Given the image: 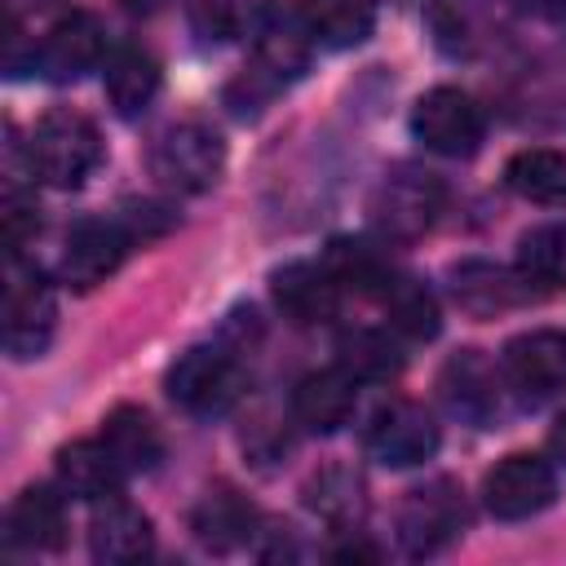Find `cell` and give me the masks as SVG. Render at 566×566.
<instances>
[{"mask_svg": "<svg viewBox=\"0 0 566 566\" xmlns=\"http://www.w3.org/2000/svg\"><path fill=\"white\" fill-rule=\"evenodd\" d=\"M314 27L301 0H261L252 9V62L226 88L234 115H256L279 88L305 75L314 53Z\"/></svg>", "mask_w": 566, "mask_h": 566, "instance_id": "1", "label": "cell"}, {"mask_svg": "<svg viewBox=\"0 0 566 566\" xmlns=\"http://www.w3.org/2000/svg\"><path fill=\"white\" fill-rule=\"evenodd\" d=\"M102 133L88 115L71 111V106H53L35 119L31 142H27V159L31 172L53 186V190H75L93 177V168L102 164Z\"/></svg>", "mask_w": 566, "mask_h": 566, "instance_id": "2", "label": "cell"}, {"mask_svg": "<svg viewBox=\"0 0 566 566\" xmlns=\"http://www.w3.org/2000/svg\"><path fill=\"white\" fill-rule=\"evenodd\" d=\"M243 349H234V345H195V349H186L168 371H164V389H168V398L181 407V411H190V416H199V420H212V416H226L239 398H243V389H248V367H243V358H239Z\"/></svg>", "mask_w": 566, "mask_h": 566, "instance_id": "3", "label": "cell"}, {"mask_svg": "<svg viewBox=\"0 0 566 566\" xmlns=\"http://www.w3.org/2000/svg\"><path fill=\"white\" fill-rule=\"evenodd\" d=\"M150 172L159 186H168L177 195H203L226 172V142L217 128H208L199 119L168 124L150 142Z\"/></svg>", "mask_w": 566, "mask_h": 566, "instance_id": "4", "label": "cell"}, {"mask_svg": "<svg viewBox=\"0 0 566 566\" xmlns=\"http://www.w3.org/2000/svg\"><path fill=\"white\" fill-rule=\"evenodd\" d=\"M469 526L464 491L451 478H433L424 486H411L398 504V544L407 557H438L447 553Z\"/></svg>", "mask_w": 566, "mask_h": 566, "instance_id": "5", "label": "cell"}, {"mask_svg": "<svg viewBox=\"0 0 566 566\" xmlns=\"http://www.w3.org/2000/svg\"><path fill=\"white\" fill-rule=\"evenodd\" d=\"M442 208H447V186L438 172L424 168H398L371 195V221L394 243H411L424 230H433Z\"/></svg>", "mask_w": 566, "mask_h": 566, "instance_id": "6", "label": "cell"}, {"mask_svg": "<svg viewBox=\"0 0 566 566\" xmlns=\"http://www.w3.org/2000/svg\"><path fill=\"white\" fill-rule=\"evenodd\" d=\"M411 133L424 150L464 159L482 146L486 119H482V106L473 102V93H464L455 84H438V88L420 93V102L411 111Z\"/></svg>", "mask_w": 566, "mask_h": 566, "instance_id": "7", "label": "cell"}, {"mask_svg": "<svg viewBox=\"0 0 566 566\" xmlns=\"http://www.w3.org/2000/svg\"><path fill=\"white\" fill-rule=\"evenodd\" d=\"M57 327V301L49 279L35 265L9 261V283H4V349L13 358H40L53 340Z\"/></svg>", "mask_w": 566, "mask_h": 566, "instance_id": "8", "label": "cell"}, {"mask_svg": "<svg viewBox=\"0 0 566 566\" xmlns=\"http://www.w3.org/2000/svg\"><path fill=\"white\" fill-rule=\"evenodd\" d=\"M438 442H442L438 420L429 416V407H420L411 398H394V402L376 407V416L367 420V433H363L367 455L385 469L424 464L438 451Z\"/></svg>", "mask_w": 566, "mask_h": 566, "instance_id": "9", "label": "cell"}, {"mask_svg": "<svg viewBox=\"0 0 566 566\" xmlns=\"http://www.w3.org/2000/svg\"><path fill=\"white\" fill-rule=\"evenodd\" d=\"M557 500V473L544 455L535 451H513L504 455L486 478H482V504L500 522H522L544 513Z\"/></svg>", "mask_w": 566, "mask_h": 566, "instance_id": "10", "label": "cell"}, {"mask_svg": "<svg viewBox=\"0 0 566 566\" xmlns=\"http://www.w3.org/2000/svg\"><path fill=\"white\" fill-rule=\"evenodd\" d=\"M102 62H106V27L88 9H71L40 35V44H31V66L53 84H71Z\"/></svg>", "mask_w": 566, "mask_h": 566, "instance_id": "11", "label": "cell"}, {"mask_svg": "<svg viewBox=\"0 0 566 566\" xmlns=\"http://www.w3.org/2000/svg\"><path fill=\"white\" fill-rule=\"evenodd\" d=\"M133 234L119 217H84L66 230V243H62V283L75 287V292H93L106 274H115L128 256Z\"/></svg>", "mask_w": 566, "mask_h": 566, "instance_id": "12", "label": "cell"}, {"mask_svg": "<svg viewBox=\"0 0 566 566\" xmlns=\"http://www.w3.org/2000/svg\"><path fill=\"white\" fill-rule=\"evenodd\" d=\"M500 371L522 398H548L566 385V332L531 327L500 349Z\"/></svg>", "mask_w": 566, "mask_h": 566, "instance_id": "13", "label": "cell"}, {"mask_svg": "<svg viewBox=\"0 0 566 566\" xmlns=\"http://www.w3.org/2000/svg\"><path fill=\"white\" fill-rule=\"evenodd\" d=\"M150 548H155V526L133 500H124L119 491L106 495V500H93V517H88V553H93V562L128 566V562L150 557Z\"/></svg>", "mask_w": 566, "mask_h": 566, "instance_id": "14", "label": "cell"}, {"mask_svg": "<svg viewBox=\"0 0 566 566\" xmlns=\"http://www.w3.org/2000/svg\"><path fill=\"white\" fill-rule=\"evenodd\" d=\"M438 394L464 424H491L500 416V380L482 349H455L438 371Z\"/></svg>", "mask_w": 566, "mask_h": 566, "instance_id": "15", "label": "cell"}, {"mask_svg": "<svg viewBox=\"0 0 566 566\" xmlns=\"http://www.w3.org/2000/svg\"><path fill=\"white\" fill-rule=\"evenodd\" d=\"M270 292L274 305L283 310V318H292L296 327H314L327 323L340 305V283L332 279V270L323 261H287L270 274Z\"/></svg>", "mask_w": 566, "mask_h": 566, "instance_id": "16", "label": "cell"}, {"mask_svg": "<svg viewBox=\"0 0 566 566\" xmlns=\"http://www.w3.org/2000/svg\"><path fill=\"white\" fill-rule=\"evenodd\" d=\"M190 531H195V539H199L203 548H212V553H234V548H243V544L256 535V509H252V500H248L243 491L217 482V486H208V491L199 495V504L190 509Z\"/></svg>", "mask_w": 566, "mask_h": 566, "instance_id": "17", "label": "cell"}, {"mask_svg": "<svg viewBox=\"0 0 566 566\" xmlns=\"http://www.w3.org/2000/svg\"><path fill=\"white\" fill-rule=\"evenodd\" d=\"M354 398H358V380L336 363V367H323V371H310L296 380L292 416L310 433H336L354 416Z\"/></svg>", "mask_w": 566, "mask_h": 566, "instance_id": "18", "label": "cell"}, {"mask_svg": "<svg viewBox=\"0 0 566 566\" xmlns=\"http://www.w3.org/2000/svg\"><path fill=\"white\" fill-rule=\"evenodd\" d=\"M451 292H455L460 310H469L473 318H491V314L513 310L526 296H535L517 270H504V265H491V261L451 265Z\"/></svg>", "mask_w": 566, "mask_h": 566, "instance_id": "19", "label": "cell"}, {"mask_svg": "<svg viewBox=\"0 0 566 566\" xmlns=\"http://www.w3.org/2000/svg\"><path fill=\"white\" fill-rule=\"evenodd\" d=\"M53 473H57V486H62L66 495H75V500H106V495H115L119 482L128 478L102 438L66 442V447L53 455Z\"/></svg>", "mask_w": 566, "mask_h": 566, "instance_id": "20", "label": "cell"}, {"mask_svg": "<svg viewBox=\"0 0 566 566\" xmlns=\"http://www.w3.org/2000/svg\"><path fill=\"white\" fill-rule=\"evenodd\" d=\"M371 301L385 310V318H389L394 332H402V336H411V340L438 336V301H433V292H429L416 274L389 265V270L380 274V283L371 287Z\"/></svg>", "mask_w": 566, "mask_h": 566, "instance_id": "21", "label": "cell"}, {"mask_svg": "<svg viewBox=\"0 0 566 566\" xmlns=\"http://www.w3.org/2000/svg\"><path fill=\"white\" fill-rule=\"evenodd\" d=\"M4 539L13 548H31V553H53L66 539V509L62 495L53 486H27L4 517Z\"/></svg>", "mask_w": 566, "mask_h": 566, "instance_id": "22", "label": "cell"}, {"mask_svg": "<svg viewBox=\"0 0 566 566\" xmlns=\"http://www.w3.org/2000/svg\"><path fill=\"white\" fill-rule=\"evenodd\" d=\"M305 509L336 531H354L367 517V482L349 464H323L305 482Z\"/></svg>", "mask_w": 566, "mask_h": 566, "instance_id": "23", "label": "cell"}, {"mask_svg": "<svg viewBox=\"0 0 566 566\" xmlns=\"http://www.w3.org/2000/svg\"><path fill=\"white\" fill-rule=\"evenodd\" d=\"M159 62L142 49H119L106 57V71H102V88H106V102L119 119H137L155 97H159Z\"/></svg>", "mask_w": 566, "mask_h": 566, "instance_id": "24", "label": "cell"}, {"mask_svg": "<svg viewBox=\"0 0 566 566\" xmlns=\"http://www.w3.org/2000/svg\"><path fill=\"white\" fill-rule=\"evenodd\" d=\"M102 442L111 447V455L119 460L124 473H150L159 460H164V438H159V424L142 411V407H115L106 420H102Z\"/></svg>", "mask_w": 566, "mask_h": 566, "instance_id": "25", "label": "cell"}, {"mask_svg": "<svg viewBox=\"0 0 566 566\" xmlns=\"http://www.w3.org/2000/svg\"><path fill=\"white\" fill-rule=\"evenodd\" d=\"M504 186L531 203H566V155L548 146L517 150L504 164Z\"/></svg>", "mask_w": 566, "mask_h": 566, "instance_id": "26", "label": "cell"}, {"mask_svg": "<svg viewBox=\"0 0 566 566\" xmlns=\"http://www.w3.org/2000/svg\"><path fill=\"white\" fill-rule=\"evenodd\" d=\"M526 287L539 296V292H553L566 283V230L562 226H535L517 239V265H513Z\"/></svg>", "mask_w": 566, "mask_h": 566, "instance_id": "27", "label": "cell"}, {"mask_svg": "<svg viewBox=\"0 0 566 566\" xmlns=\"http://www.w3.org/2000/svg\"><path fill=\"white\" fill-rule=\"evenodd\" d=\"M305 13L314 27V40L327 49L363 44L371 35V22H376L371 0H305Z\"/></svg>", "mask_w": 566, "mask_h": 566, "instance_id": "28", "label": "cell"}, {"mask_svg": "<svg viewBox=\"0 0 566 566\" xmlns=\"http://www.w3.org/2000/svg\"><path fill=\"white\" fill-rule=\"evenodd\" d=\"M336 363L354 376V380H389V376H398V367H402V354H398V345L389 340V332H376V327H354V332H345L340 336V345H336Z\"/></svg>", "mask_w": 566, "mask_h": 566, "instance_id": "29", "label": "cell"}, {"mask_svg": "<svg viewBox=\"0 0 566 566\" xmlns=\"http://www.w3.org/2000/svg\"><path fill=\"white\" fill-rule=\"evenodd\" d=\"M190 27L203 40H234L243 27H252V13L243 0H195L190 4Z\"/></svg>", "mask_w": 566, "mask_h": 566, "instance_id": "30", "label": "cell"}, {"mask_svg": "<svg viewBox=\"0 0 566 566\" xmlns=\"http://www.w3.org/2000/svg\"><path fill=\"white\" fill-rule=\"evenodd\" d=\"M40 230V212H35V199H27L18 186H9L4 195V248H9V261L22 256L27 239Z\"/></svg>", "mask_w": 566, "mask_h": 566, "instance_id": "31", "label": "cell"}, {"mask_svg": "<svg viewBox=\"0 0 566 566\" xmlns=\"http://www.w3.org/2000/svg\"><path fill=\"white\" fill-rule=\"evenodd\" d=\"M119 221L128 226L133 243H146V239H155V234H164V230L172 226V212L159 208V203H128V208L119 212Z\"/></svg>", "mask_w": 566, "mask_h": 566, "instance_id": "32", "label": "cell"}, {"mask_svg": "<svg viewBox=\"0 0 566 566\" xmlns=\"http://www.w3.org/2000/svg\"><path fill=\"white\" fill-rule=\"evenodd\" d=\"M332 557H336V562H380V548H376V544H363V539H349V544H340Z\"/></svg>", "mask_w": 566, "mask_h": 566, "instance_id": "33", "label": "cell"}, {"mask_svg": "<svg viewBox=\"0 0 566 566\" xmlns=\"http://www.w3.org/2000/svg\"><path fill=\"white\" fill-rule=\"evenodd\" d=\"M548 455L566 469V411L553 420V429H548Z\"/></svg>", "mask_w": 566, "mask_h": 566, "instance_id": "34", "label": "cell"}, {"mask_svg": "<svg viewBox=\"0 0 566 566\" xmlns=\"http://www.w3.org/2000/svg\"><path fill=\"white\" fill-rule=\"evenodd\" d=\"M539 9H544L557 27H566V0H539Z\"/></svg>", "mask_w": 566, "mask_h": 566, "instance_id": "35", "label": "cell"}, {"mask_svg": "<svg viewBox=\"0 0 566 566\" xmlns=\"http://www.w3.org/2000/svg\"><path fill=\"white\" fill-rule=\"evenodd\" d=\"M128 13H155V9H164L168 0H119Z\"/></svg>", "mask_w": 566, "mask_h": 566, "instance_id": "36", "label": "cell"}, {"mask_svg": "<svg viewBox=\"0 0 566 566\" xmlns=\"http://www.w3.org/2000/svg\"><path fill=\"white\" fill-rule=\"evenodd\" d=\"M22 4H35V9H40V4H49V0H13V13H18Z\"/></svg>", "mask_w": 566, "mask_h": 566, "instance_id": "37", "label": "cell"}]
</instances>
